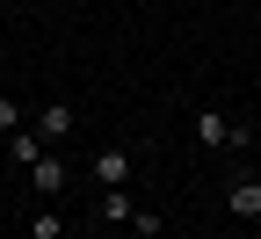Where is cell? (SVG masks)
<instances>
[{"label":"cell","instance_id":"cell-1","mask_svg":"<svg viewBox=\"0 0 261 239\" xmlns=\"http://www.w3.org/2000/svg\"><path fill=\"white\" fill-rule=\"evenodd\" d=\"M225 210H232V218H261V174H232V181H225Z\"/></svg>","mask_w":261,"mask_h":239},{"label":"cell","instance_id":"cell-2","mask_svg":"<svg viewBox=\"0 0 261 239\" xmlns=\"http://www.w3.org/2000/svg\"><path fill=\"white\" fill-rule=\"evenodd\" d=\"M87 174L102 181V189H123V181H130V152H123V145H102V152L87 160Z\"/></svg>","mask_w":261,"mask_h":239},{"label":"cell","instance_id":"cell-3","mask_svg":"<svg viewBox=\"0 0 261 239\" xmlns=\"http://www.w3.org/2000/svg\"><path fill=\"white\" fill-rule=\"evenodd\" d=\"M65 181H73V174H65V160H51V152L29 167V189H37L44 203H58V196H65Z\"/></svg>","mask_w":261,"mask_h":239},{"label":"cell","instance_id":"cell-4","mask_svg":"<svg viewBox=\"0 0 261 239\" xmlns=\"http://www.w3.org/2000/svg\"><path fill=\"white\" fill-rule=\"evenodd\" d=\"M196 145H203V152H232V116L203 109V116H196Z\"/></svg>","mask_w":261,"mask_h":239},{"label":"cell","instance_id":"cell-5","mask_svg":"<svg viewBox=\"0 0 261 239\" xmlns=\"http://www.w3.org/2000/svg\"><path fill=\"white\" fill-rule=\"evenodd\" d=\"M29 130H37L44 145H58L65 130H73V109H65V101H44V109H37V123H29Z\"/></svg>","mask_w":261,"mask_h":239},{"label":"cell","instance_id":"cell-6","mask_svg":"<svg viewBox=\"0 0 261 239\" xmlns=\"http://www.w3.org/2000/svg\"><path fill=\"white\" fill-rule=\"evenodd\" d=\"M44 152H51V145H44V138H37V130H29V123H22V130H8V160L22 167V174H29V167H37Z\"/></svg>","mask_w":261,"mask_h":239},{"label":"cell","instance_id":"cell-7","mask_svg":"<svg viewBox=\"0 0 261 239\" xmlns=\"http://www.w3.org/2000/svg\"><path fill=\"white\" fill-rule=\"evenodd\" d=\"M94 218H109V225H130V196H123V189H102V203H94Z\"/></svg>","mask_w":261,"mask_h":239},{"label":"cell","instance_id":"cell-8","mask_svg":"<svg viewBox=\"0 0 261 239\" xmlns=\"http://www.w3.org/2000/svg\"><path fill=\"white\" fill-rule=\"evenodd\" d=\"M29 239H65V218L51 210V203H44V210H37V218H29Z\"/></svg>","mask_w":261,"mask_h":239},{"label":"cell","instance_id":"cell-9","mask_svg":"<svg viewBox=\"0 0 261 239\" xmlns=\"http://www.w3.org/2000/svg\"><path fill=\"white\" fill-rule=\"evenodd\" d=\"M8 130H22V109H15L8 94H0V138H8Z\"/></svg>","mask_w":261,"mask_h":239}]
</instances>
